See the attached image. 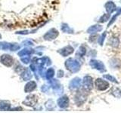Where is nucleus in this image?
<instances>
[{
    "label": "nucleus",
    "mask_w": 121,
    "mask_h": 113,
    "mask_svg": "<svg viewBox=\"0 0 121 113\" xmlns=\"http://www.w3.org/2000/svg\"><path fill=\"white\" fill-rule=\"evenodd\" d=\"M105 36H106V32H104L102 35L100 36L99 38V40H98V43H99L100 45H102L104 43V41L105 39Z\"/></svg>",
    "instance_id": "bb28decb"
},
{
    "label": "nucleus",
    "mask_w": 121,
    "mask_h": 113,
    "mask_svg": "<svg viewBox=\"0 0 121 113\" xmlns=\"http://www.w3.org/2000/svg\"><path fill=\"white\" fill-rule=\"evenodd\" d=\"M103 29V26L101 25H93L92 26L87 29V32L88 33H95V32H100Z\"/></svg>",
    "instance_id": "4468645a"
},
{
    "label": "nucleus",
    "mask_w": 121,
    "mask_h": 113,
    "mask_svg": "<svg viewBox=\"0 0 121 113\" xmlns=\"http://www.w3.org/2000/svg\"><path fill=\"white\" fill-rule=\"evenodd\" d=\"M21 74H22L21 75V77H22V78L24 79V81L30 80V79H31V78H32V75H31L30 72L28 69H25Z\"/></svg>",
    "instance_id": "dca6fc26"
},
{
    "label": "nucleus",
    "mask_w": 121,
    "mask_h": 113,
    "mask_svg": "<svg viewBox=\"0 0 121 113\" xmlns=\"http://www.w3.org/2000/svg\"><path fill=\"white\" fill-rule=\"evenodd\" d=\"M36 88V84L35 81H30L28 82L27 84L25 85V88H24V90L26 93H30V92H32L33 90H34Z\"/></svg>",
    "instance_id": "f8f14e48"
},
{
    "label": "nucleus",
    "mask_w": 121,
    "mask_h": 113,
    "mask_svg": "<svg viewBox=\"0 0 121 113\" xmlns=\"http://www.w3.org/2000/svg\"><path fill=\"white\" fill-rule=\"evenodd\" d=\"M20 48V45L16 43H6V42H0V49L2 50H10V51H17Z\"/></svg>",
    "instance_id": "7ed1b4c3"
},
{
    "label": "nucleus",
    "mask_w": 121,
    "mask_h": 113,
    "mask_svg": "<svg viewBox=\"0 0 121 113\" xmlns=\"http://www.w3.org/2000/svg\"><path fill=\"white\" fill-rule=\"evenodd\" d=\"M109 18H110V14H105L99 19V22L100 23H104L108 20H109Z\"/></svg>",
    "instance_id": "4be33fe9"
},
{
    "label": "nucleus",
    "mask_w": 121,
    "mask_h": 113,
    "mask_svg": "<svg viewBox=\"0 0 121 113\" xmlns=\"http://www.w3.org/2000/svg\"><path fill=\"white\" fill-rule=\"evenodd\" d=\"M1 38H2V35H1V34H0V39H1Z\"/></svg>",
    "instance_id": "c756f323"
},
{
    "label": "nucleus",
    "mask_w": 121,
    "mask_h": 113,
    "mask_svg": "<svg viewBox=\"0 0 121 113\" xmlns=\"http://www.w3.org/2000/svg\"><path fill=\"white\" fill-rule=\"evenodd\" d=\"M121 14V8L118 11H117V13L114 15V16H113L112 18H111V21H110V23H109V24H108V26H111L112 24H113V22H114V20H116V18L117 17H118L119 16V15Z\"/></svg>",
    "instance_id": "5701e85b"
},
{
    "label": "nucleus",
    "mask_w": 121,
    "mask_h": 113,
    "mask_svg": "<svg viewBox=\"0 0 121 113\" xmlns=\"http://www.w3.org/2000/svg\"><path fill=\"white\" fill-rule=\"evenodd\" d=\"M61 29H62V31L63 32H68V33H72L73 32V30H72L69 26H68V25L67 24H62V26H61Z\"/></svg>",
    "instance_id": "aec40b11"
},
{
    "label": "nucleus",
    "mask_w": 121,
    "mask_h": 113,
    "mask_svg": "<svg viewBox=\"0 0 121 113\" xmlns=\"http://www.w3.org/2000/svg\"><path fill=\"white\" fill-rule=\"evenodd\" d=\"M58 105L60 108H67L69 105V99L67 96H64L60 97L58 100Z\"/></svg>",
    "instance_id": "1a4fd4ad"
},
{
    "label": "nucleus",
    "mask_w": 121,
    "mask_h": 113,
    "mask_svg": "<svg viewBox=\"0 0 121 113\" xmlns=\"http://www.w3.org/2000/svg\"><path fill=\"white\" fill-rule=\"evenodd\" d=\"M73 52V48H72L70 45H67V46L63 48L62 49H60L58 51L59 54L60 55H62L63 56H67L68 55L71 54Z\"/></svg>",
    "instance_id": "9d476101"
},
{
    "label": "nucleus",
    "mask_w": 121,
    "mask_h": 113,
    "mask_svg": "<svg viewBox=\"0 0 121 113\" xmlns=\"http://www.w3.org/2000/svg\"><path fill=\"white\" fill-rule=\"evenodd\" d=\"M105 8L107 10L108 14H111L117 9V8H116L115 4L113 2H108L105 4Z\"/></svg>",
    "instance_id": "ddd939ff"
},
{
    "label": "nucleus",
    "mask_w": 121,
    "mask_h": 113,
    "mask_svg": "<svg viewBox=\"0 0 121 113\" xmlns=\"http://www.w3.org/2000/svg\"><path fill=\"white\" fill-rule=\"evenodd\" d=\"M86 48L83 47V46H81L80 48H79L78 50V52H77V54L79 56H82L86 54Z\"/></svg>",
    "instance_id": "412c9836"
},
{
    "label": "nucleus",
    "mask_w": 121,
    "mask_h": 113,
    "mask_svg": "<svg viewBox=\"0 0 121 113\" xmlns=\"http://www.w3.org/2000/svg\"><path fill=\"white\" fill-rule=\"evenodd\" d=\"M55 75V70L52 68L48 69L46 72V78L47 79H52Z\"/></svg>",
    "instance_id": "6ab92c4d"
},
{
    "label": "nucleus",
    "mask_w": 121,
    "mask_h": 113,
    "mask_svg": "<svg viewBox=\"0 0 121 113\" xmlns=\"http://www.w3.org/2000/svg\"><path fill=\"white\" fill-rule=\"evenodd\" d=\"M25 57L24 58V57H22L21 58V61L24 63H29V61H30V55H27L26 56H26H24Z\"/></svg>",
    "instance_id": "cd10ccee"
},
{
    "label": "nucleus",
    "mask_w": 121,
    "mask_h": 113,
    "mask_svg": "<svg viewBox=\"0 0 121 113\" xmlns=\"http://www.w3.org/2000/svg\"><path fill=\"white\" fill-rule=\"evenodd\" d=\"M81 85V79L79 78H75L70 82V88L77 89Z\"/></svg>",
    "instance_id": "9b49d317"
},
{
    "label": "nucleus",
    "mask_w": 121,
    "mask_h": 113,
    "mask_svg": "<svg viewBox=\"0 0 121 113\" xmlns=\"http://www.w3.org/2000/svg\"><path fill=\"white\" fill-rule=\"evenodd\" d=\"M104 78H105L107 80H109V81H111L112 82H114V83H117V81L116 80V78L114 77H113L111 76V75H104Z\"/></svg>",
    "instance_id": "b1692460"
},
{
    "label": "nucleus",
    "mask_w": 121,
    "mask_h": 113,
    "mask_svg": "<svg viewBox=\"0 0 121 113\" xmlns=\"http://www.w3.org/2000/svg\"><path fill=\"white\" fill-rule=\"evenodd\" d=\"M31 53H33V51H31V49H28V48H25L24 50L21 51L18 53V55L20 56H23L25 55H30Z\"/></svg>",
    "instance_id": "a211bd4d"
},
{
    "label": "nucleus",
    "mask_w": 121,
    "mask_h": 113,
    "mask_svg": "<svg viewBox=\"0 0 121 113\" xmlns=\"http://www.w3.org/2000/svg\"><path fill=\"white\" fill-rule=\"evenodd\" d=\"M65 66L67 69L70 71L71 73H77L80 69V63L77 60H76L73 58H70L66 60L65 62Z\"/></svg>",
    "instance_id": "f257e3e1"
},
{
    "label": "nucleus",
    "mask_w": 121,
    "mask_h": 113,
    "mask_svg": "<svg viewBox=\"0 0 121 113\" xmlns=\"http://www.w3.org/2000/svg\"><path fill=\"white\" fill-rule=\"evenodd\" d=\"M82 85L83 88L86 90H91L93 88V79L89 75H86L83 78L82 80Z\"/></svg>",
    "instance_id": "20e7f679"
},
{
    "label": "nucleus",
    "mask_w": 121,
    "mask_h": 113,
    "mask_svg": "<svg viewBox=\"0 0 121 113\" xmlns=\"http://www.w3.org/2000/svg\"><path fill=\"white\" fill-rule=\"evenodd\" d=\"M111 41H112V42L111 41H110V44H111V45H113V46H117L119 44V41L117 38H113V39H111Z\"/></svg>",
    "instance_id": "a878e982"
},
{
    "label": "nucleus",
    "mask_w": 121,
    "mask_h": 113,
    "mask_svg": "<svg viewBox=\"0 0 121 113\" xmlns=\"http://www.w3.org/2000/svg\"><path fill=\"white\" fill-rule=\"evenodd\" d=\"M89 64L93 69H96L98 70H99L100 72H102V73L105 71V67L104 63L101 61H98V60H91Z\"/></svg>",
    "instance_id": "0eeeda50"
},
{
    "label": "nucleus",
    "mask_w": 121,
    "mask_h": 113,
    "mask_svg": "<svg viewBox=\"0 0 121 113\" xmlns=\"http://www.w3.org/2000/svg\"><path fill=\"white\" fill-rule=\"evenodd\" d=\"M58 31L56 29L53 28V29H51L50 30H48V31L44 35L43 38L45 40L52 41V40L55 39L56 38L58 37Z\"/></svg>",
    "instance_id": "39448f33"
},
{
    "label": "nucleus",
    "mask_w": 121,
    "mask_h": 113,
    "mask_svg": "<svg viewBox=\"0 0 121 113\" xmlns=\"http://www.w3.org/2000/svg\"><path fill=\"white\" fill-rule=\"evenodd\" d=\"M63 71L62 70H59L58 72V78H60V77H62L63 76Z\"/></svg>",
    "instance_id": "c85d7f7f"
},
{
    "label": "nucleus",
    "mask_w": 121,
    "mask_h": 113,
    "mask_svg": "<svg viewBox=\"0 0 121 113\" xmlns=\"http://www.w3.org/2000/svg\"><path fill=\"white\" fill-rule=\"evenodd\" d=\"M95 85L96 88L98 90H101V91L107 90L109 88L108 82H107L101 78H97L95 81Z\"/></svg>",
    "instance_id": "f03ea898"
},
{
    "label": "nucleus",
    "mask_w": 121,
    "mask_h": 113,
    "mask_svg": "<svg viewBox=\"0 0 121 113\" xmlns=\"http://www.w3.org/2000/svg\"><path fill=\"white\" fill-rule=\"evenodd\" d=\"M11 107V104L7 101H2L0 103V110H4V111H6V110H9L10 109Z\"/></svg>",
    "instance_id": "f3484780"
},
{
    "label": "nucleus",
    "mask_w": 121,
    "mask_h": 113,
    "mask_svg": "<svg viewBox=\"0 0 121 113\" xmlns=\"http://www.w3.org/2000/svg\"><path fill=\"white\" fill-rule=\"evenodd\" d=\"M86 98H87V95L86 93H82V91L79 92L75 97L76 103H77V105H79L83 104L85 103V101L86 100Z\"/></svg>",
    "instance_id": "6e6552de"
},
{
    "label": "nucleus",
    "mask_w": 121,
    "mask_h": 113,
    "mask_svg": "<svg viewBox=\"0 0 121 113\" xmlns=\"http://www.w3.org/2000/svg\"><path fill=\"white\" fill-rule=\"evenodd\" d=\"M36 96L35 95H30L26 97V99L25 100V105H29V106H33V105H35L36 103V99H34V97Z\"/></svg>",
    "instance_id": "2eb2a0df"
},
{
    "label": "nucleus",
    "mask_w": 121,
    "mask_h": 113,
    "mask_svg": "<svg viewBox=\"0 0 121 113\" xmlns=\"http://www.w3.org/2000/svg\"><path fill=\"white\" fill-rule=\"evenodd\" d=\"M51 84L52 85L53 88H58L59 87H60L59 81L58 80H55V79H53V80L51 81Z\"/></svg>",
    "instance_id": "393cba45"
},
{
    "label": "nucleus",
    "mask_w": 121,
    "mask_h": 113,
    "mask_svg": "<svg viewBox=\"0 0 121 113\" xmlns=\"http://www.w3.org/2000/svg\"><path fill=\"white\" fill-rule=\"evenodd\" d=\"M0 60H1V63H2L5 66H11L14 64V58L9 54H3L0 57Z\"/></svg>",
    "instance_id": "423d86ee"
}]
</instances>
